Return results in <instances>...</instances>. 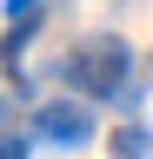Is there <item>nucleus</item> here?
Wrapping results in <instances>:
<instances>
[{
    "instance_id": "nucleus-1",
    "label": "nucleus",
    "mask_w": 153,
    "mask_h": 159,
    "mask_svg": "<svg viewBox=\"0 0 153 159\" xmlns=\"http://www.w3.org/2000/svg\"><path fill=\"white\" fill-rule=\"evenodd\" d=\"M127 66H133L127 40L93 33L87 47H73V53L60 60V80H67V86H80V93H93V99H113V93L127 86Z\"/></svg>"
},
{
    "instance_id": "nucleus-2",
    "label": "nucleus",
    "mask_w": 153,
    "mask_h": 159,
    "mask_svg": "<svg viewBox=\"0 0 153 159\" xmlns=\"http://www.w3.org/2000/svg\"><path fill=\"white\" fill-rule=\"evenodd\" d=\"M33 126H40V139H53V146H87L93 139V113L80 99H47V106L33 113Z\"/></svg>"
},
{
    "instance_id": "nucleus-3",
    "label": "nucleus",
    "mask_w": 153,
    "mask_h": 159,
    "mask_svg": "<svg viewBox=\"0 0 153 159\" xmlns=\"http://www.w3.org/2000/svg\"><path fill=\"white\" fill-rule=\"evenodd\" d=\"M113 152H120V159H146V133H113Z\"/></svg>"
},
{
    "instance_id": "nucleus-4",
    "label": "nucleus",
    "mask_w": 153,
    "mask_h": 159,
    "mask_svg": "<svg viewBox=\"0 0 153 159\" xmlns=\"http://www.w3.org/2000/svg\"><path fill=\"white\" fill-rule=\"evenodd\" d=\"M0 159H27V139H13V133H0Z\"/></svg>"
}]
</instances>
